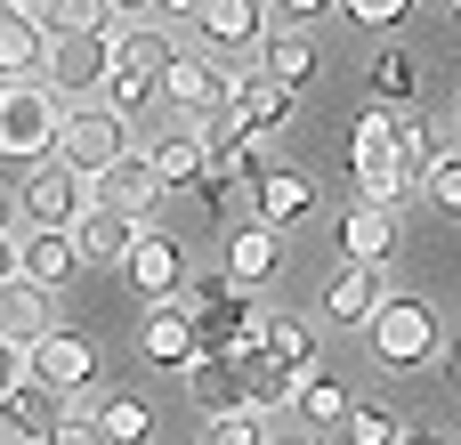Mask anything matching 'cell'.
<instances>
[{
	"instance_id": "4",
	"label": "cell",
	"mask_w": 461,
	"mask_h": 445,
	"mask_svg": "<svg viewBox=\"0 0 461 445\" xmlns=\"http://www.w3.org/2000/svg\"><path fill=\"white\" fill-rule=\"evenodd\" d=\"M57 122H65V105L41 81H0V154L8 162H49L57 154Z\"/></svg>"
},
{
	"instance_id": "8",
	"label": "cell",
	"mask_w": 461,
	"mask_h": 445,
	"mask_svg": "<svg viewBox=\"0 0 461 445\" xmlns=\"http://www.w3.org/2000/svg\"><path fill=\"white\" fill-rule=\"evenodd\" d=\"M105 73H113V41H49V57H41V89L57 105H89L105 89Z\"/></svg>"
},
{
	"instance_id": "15",
	"label": "cell",
	"mask_w": 461,
	"mask_h": 445,
	"mask_svg": "<svg viewBox=\"0 0 461 445\" xmlns=\"http://www.w3.org/2000/svg\"><path fill=\"white\" fill-rule=\"evenodd\" d=\"M276 259H284V235H276L267 219L227 227V284H235V292H259V284L276 276Z\"/></svg>"
},
{
	"instance_id": "16",
	"label": "cell",
	"mask_w": 461,
	"mask_h": 445,
	"mask_svg": "<svg viewBox=\"0 0 461 445\" xmlns=\"http://www.w3.org/2000/svg\"><path fill=\"white\" fill-rule=\"evenodd\" d=\"M194 32L211 41V49H259L267 41V0H203L194 8Z\"/></svg>"
},
{
	"instance_id": "21",
	"label": "cell",
	"mask_w": 461,
	"mask_h": 445,
	"mask_svg": "<svg viewBox=\"0 0 461 445\" xmlns=\"http://www.w3.org/2000/svg\"><path fill=\"white\" fill-rule=\"evenodd\" d=\"M41 57H49V32H41V16L0 0V73H8V81H32V73H41Z\"/></svg>"
},
{
	"instance_id": "30",
	"label": "cell",
	"mask_w": 461,
	"mask_h": 445,
	"mask_svg": "<svg viewBox=\"0 0 461 445\" xmlns=\"http://www.w3.org/2000/svg\"><path fill=\"white\" fill-rule=\"evenodd\" d=\"M348 405H357V397H348L332 373H300V389H292V413H300L308 430H340V422H348Z\"/></svg>"
},
{
	"instance_id": "24",
	"label": "cell",
	"mask_w": 461,
	"mask_h": 445,
	"mask_svg": "<svg viewBox=\"0 0 461 445\" xmlns=\"http://www.w3.org/2000/svg\"><path fill=\"white\" fill-rule=\"evenodd\" d=\"M57 422H65V397H49V389H41L32 373H24V381H16V389L0 397V430H16V438H32V445L49 438Z\"/></svg>"
},
{
	"instance_id": "32",
	"label": "cell",
	"mask_w": 461,
	"mask_h": 445,
	"mask_svg": "<svg viewBox=\"0 0 461 445\" xmlns=\"http://www.w3.org/2000/svg\"><path fill=\"white\" fill-rule=\"evenodd\" d=\"M413 89H421V65L405 49H381L373 57V105H413Z\"/></svg>"
},
{
	"instance_id": "52",
	"label": "cell",
	"mask_w": 461,
	"mask_h": 445,
	"mask_svg": "<svg viewBox=\"0 0 461 445\" xmlns=\"http://www.w3.org/2000/svg\"><path fill=\"white\" fill-rule=\"evenodd\" d=\"M446 8H454V16H461V0H446Z\"/></svg>"
},
{
	"instance_id": "31",
	"label": "cell",
	"mask_w": 461,
	"mask_h": 445,
	"mask_svg": "<svg viewBox=\"0 0 461 445\" xmlns=\"http://www.w3.org/2000/svg\"><path fill=\"white\" fill-rule=\"evenodd\" d=\"M97 438L105 445H146L154 438V405L146 397H105L97 405Z\"/></svg>"
},
{
	"instance_id": "18",
	"label": "cell",
	"mask_w": 461,
	"mask_h": 445,
	"mask_svg": "<svg viewBox=\"0 0 461 445\" xmlns=\"http://www.w3.org/2000/svg\"><path fill=\"white\" fill-rule=\"evenodd\" d=\"M259 73H267V81H284V89L300 97V89L324 73V49H316L308 32H284V24H267V41H259Z\"/></svg>"
},
{
	"instance_id": "26",
	"label": "cell",
	"mask_w": 461,
	"mask_h": 445,
	"mask_svg": "<svg viewBox=\"0 0 461 445\" xmlns=\"http://www.w3.org/2000/svg\"><path fill=\"white\" fill-rule=\"evenodd\" d=\"M32 16H41L49 41H105L113 32V8L105 0H41Z\"/></svg>"
},
{
	"instance_id": "6",
	"label": "cell",
	"mask_w": 461,
	"mask_h": 445,
	"mask_svg": "<svg viewBox=\"0 0 461 445\" xmlns=\"http://www.w3.org/2000/svg\"><path fill=\"white\" fill-rule=\"evenodd\" d=\"M81 211H89V178H81V170H65L57 154L24 170V186H16V219H32V227H57V235H73V227H81Z\"/></svg>"
},
{
	"instance_id": "39",
	"label": "cell",
	"mask_w": 461,
	"mask_h": 445,
	"mask_svg": "<svg viewBox=\"0 0 461 445\" xmlns=\"http://www.w3.org/2000/svg\"><path fill=\"white\" fill-rule=\"evenodd\" d=\"M340 16H357L365 32H389V24L413 16V0H340Z\"/></svg>"
},
{
	"instance_id": "50",
	"label": "cell",
	"mask_w": 461,
	"mask_h": 445,
	"mask_svg": "<svg viewBox=\"0 0 461 445\" xmlns=\"http://www.w3.org/2000/svg\"><path fill=\"white\" fill-rule=\"evenodd\" d=\"M259 445H308V438H259Z\"/></svg>"
},
{
	"instance_id": "17",
	"label": "cell",
	"mask_w": 461,
	"mask_h": 445,
	"mask_svg": "<svg viewBox=\"0 0 461 445\" xmlns=\"http://www.w3.org/2000/svg\"><path fill=\"white\" fill-rule=\"evenodd\" d=\"M146 170H154V186H162V195L203 186V178H211V162H203V130H162V138L146 146Z\"/></svg>"
},
{
	"instance_id": "2",
	"label": "cell",
	"mask_w": 461,
	"mask_h": 445,
	"mask_svg": "<svg viewBox=\"0 0 461 445\" xmlns=\"http://www.w3.org/2000/svg\"><path fill=\"white\" fill-rule=\"evenodd\" d=\"M365 341H373V357H381L389 373H438L446 324H438V308H429V300H413V292H389V300L373 308Z\"/></svg>"
},
{
	"instance_id": "19",
	"label": "cell",
	"mask_w": 461,
	"mask_h": 445,
	"mask_svg": "<svg viewBox=\"0 0 461 445\" xmlns=\"http://www.w3.org/2000/svg\"><path fill=\"white\" fill-rule=\"evenodd\" d=\"M340 251H348L357 268H389V251H397V211H381V203H348V219H340Z\"/></svg>"
},
{
	"instance_id": "13",
	"label": "cell",
	"mask_w": 461,
	"mask_h": 445,
	"mask_svg": "<svg viewBox=\"0 0 461 445\" xmlns=\"http://www.w3.org/2000/svg\"><path fill=\"white\" fill-rule=\"evenodd\" d=\"M89 203H105V211H122V219H154V203H162V186H154V170H146V154L130 146L113 170H97L89 178Z\"/></svg>"
},
{
	"instance_id": "48",
	"label": "cell",
	"mask_w": 461,
	"mask_h": 445,
	"mask_svg": "<svg viewBox=\"0 0 461 445\" xmlns=\"http://www.w3.org/2000/svg\"><path fill=\"white\" fill-rule=\"evenodd\" d=\"M8 227H16V195L0 186V235H8Z\"/></svg>"
},
{
	"instance_id": "38",
	"label": "cell",
	"mask_w": 461,
	"mask_h": 445,
	"mask_svg": "<svg viewBox=\"0 0 461 445\" xmlns=\"http://www.w3.org/2000/svg\"><path fill=\"white\" fill-rule=\"evenodd\" d=\"M397 146H405L413 170H429V162H438V130H429V114H397Z\"/></svg>"
},
{
	"instance_id": "34",
	"label": "cell",
	"mask_w": 461,
	"mask_h": 445,
	"mask_svg": "<svg viewBox=\"0 0 461 445\" xmlns=\"http://www.w3.org/2000/svg\"><path fill=\"white\" fill-rule=\"evenodd\" d=\"M97 105H113L122 122H138V114L154 105V73H130V65H113V73H105V89H97Z\"/></svg>"
},
{
	"instance_id": "23",
	"label": "cell",
	"mask_w": 461,
	"mask_h": 445,
	"mask_svg": "<svg viewBox=\"0 0 461 445\" xmlns=\"http://www.w3.org/2000/svg\"><path fill=\"white\" fill-rule=\"evenodd\" d=\"M73 243H81V259L122 268V259H130V243H138V219H122V211L89 203V211H81V227H73Z\"/></svg>"
},
{
	"instance_id": "40",
	"label": "cell",
	"mask_w": 461,
	"mask_h": 445,
	"mask_svg": "<svg viewBox=\"0 0 461 445\" xmlns=\"http://www.w3.org/2000/svg\"><path fill=\"white\" fill-rule=\"evenodd\" d=\"M340 0H267V24H284V32H308V24H324Z\"/></svg>"
},
{
	"instance_id": "1",
	"label": "cell",
	"mask_w": 461,
	"mask_h": 445,
	"mask_svg": "<svg viewBox=\"0 0 461 445\" xmlns=\"http://www.w3.org/2000/svg\"><path fill=\"white\" fill-rule=\"evenodd\" d=\"M348 154H357V203L405 211V195H421V170L405 162V146H397V114H389V105H365V114H357Z\"/></svg>"
},
{
	"instance_id": "46",
	"label": "cell",
	"mask_w": 461,
	"mask_h": 445,
	"mask_svg": "<svg viewBox=\"0 0 461 445\" xmlns=\"http://www.w3.org/2000/svg\"><path fill=\"white\" fill-rule=\"evenodd\" d=\"M113 8V24H138V8H154V0H105Z\"/></svg>"
},
{
	"instance_id": "36",
	"label": "cell",
	"mask_w": 461,
	"mask_h": 445,
	"mask_svg": "<svg viewBox=\"0 0 461 445\" xmlns=\"http://www.w3.org/2000/svg\"><path fill=\"white\" fill-rule=\"evenodd\" d=\"M203 203H211V219H219V227L259 219V211H251V186H235V178H203Z\"/></svg>"
},
{
	"instance_id": "43",
	"label": "cell",
	"mask_w": 461,
	"mask_h": 445,
	"mask_svg": "<svg viewBox=\"0 0 461 445\" xmlns=\"http://www.w3.org/2000/svg\"><path fill=\"white\" fill-rule=\"evenodd\" d=\"M16 381H24V349H8V341H0V397H8Z\"/></svg>"
},
{
	"instance_id": "29",
	"label": "cell",
	"mask_w": 461,
	"mask_h": 445,
	"mask_svg": "<svg viewBox=\"0 0 461 445\" xmlns=\"http://www.w3.org/2000/svg\"><path fill=\"white\" fill-rule=\"evenodd\" d=\"M186 389H194V405H203L211 422L251 405V397H243V373H235V365H211V357H194V365H186Z\"/></svg>"
},
{
	"instance_id": "5",
	"label": "cell",
	"mask_w": 461,
	"mask_h": 445,
	"mask_svg": "<svg viewBox=\"0 0 461 445\" xmlns=\"http://www.w3.org/2000/svg\"><path fill=\"white\" fill-rule=\"evenodd\" d=\"M130 154V122L113 114V105H65V122H57V162L65 170H81V178H97V170H113Z\"/></svg>"
},
{
	"instance_id": "20",
	"label": "cell",
	"mask_w": 461,
	"mask_h": 445,
	"mask_svg": "<svg viewBox=\"0 0 461 445\" xmlns=\"http://www.w3.org/2000/svg\"><path fill=\"white\" fill-rule=\"evenodd\" d=\"M251 211H259V219H267V227L284 235V227H300V219L316 211V186H308L300 170H284V162H276V170H267V178L251 186Z\"/></svg>"
},
{
	"instance_id": "10",
	"label": "cell",
	"mask_w": 461,
	"mask_h": 445,
	"mask_svg": "<svg viewBox=\"0 0 461 445\" xmlns=\"http://www.w3.org/2000/svg\"><path fill=\"white\" fill-rule=\"evenodd\" d=\"M284 122H292V89H284V81H267L259 65H251V73H235V97H227V130H243V138H259V146H267Z\"/></svg>"
},
{
	"instance_id": "47",
	"label": "cell",
	"mask_w": 461,
	"mask_h": 445,
	"mask_svg": "<svg viewBox=\"0 0 461 445\" xmlns=\"http://www.w3.org/2000/svg\"><path fill=\"white\" fill-rule=\"evenodd\" d=\"M397 445H454V438H438V430H405Z\"/></svg>"
},
{
	"instance_id": "12",
	"label": "cell",
	"mask_w": 461,
	"mask_h": 445,
	"mask_svg": "<svg viewBox=\"0 0 461 445\" xmlns=\"http://www.w3.org/2000/svg\"><path fill=\"white\" fill-rule=\"evenodd\" d=\"M138 349H146L162 373H178V381H186V365L203 357V341H194V316H186L178 300H154V308H146V324H138Z\"/></svg>"
},
{
	"instance_id": "14",
	"label": "cell",
	"mask_w": 461,
	"mask_h": 445,
	"mask_svg": "<svg viewBox=\"0 0 461 445\" xmlns=\"http://www.w3.org/2000/svg\"><path fill=\"white\" fill-rule=\"evenodd\" d=\"M381 300H389V268H357V259H348V268L324 284V324H348V332H365Z\"/></svg>"
},
{
	"instance_id": "44",
	"label": "cell",
	"mask_w": 461,
	"mask_h": 445,
	"mask_svg": "<svg viewBox=\"0 0 461 445\" xmlns=\"http://www.w3.org/2000/svg\"><path fill=\"white\" fill-rule=\"evenodd\" d=\"M16 284V235H0V292Z\"/></svg>"
},
{
	"instance_id": "22",
	"label": "cell",
	"mask_w": 461,
	"mask_h": 445,
	"mask_svg": "<svg viewBox=\"0 0 461 445\" xmlns=\"http://www.w3.org/2000/svg\"><path fill=\"white\" fill-rule=\"evenodd\" d=\"M203 162H211V178H235V186H259V178L276 170L267 146L243 138V130H211V138H203Z\"/></svg>"
},
{
	"instance_id": "42",
	"label": "cell",
	"mask_w": 461,
	"mask_h": 445,
	"mask_svg": "<svg viewBox=\"0 0 461 445\" xmlns=\"http://www.w3.org/2000/svg\"><path fill=\"white\" fill-rule=\"evenodd\" d=\"M41 445H105V438H97V413H73V405H65V422H57Z\"/></svg>"
},
{
	"instance_id": "35",
	"label": "cell",
	"mask_w": 461,
	"mask_h": 445,
	"mask_svg": "<svg viewBox=\"0 0 461 445\" xmlns=\"http://www.w3.org/2000/svg\"><path fill=\"white\" fill-rule=\"evenodd\" d=\"M340 438H348V445H397V438H405V422H397L389 405H348Z\"/></svg>"
},
{
	"instance_id": "37",
	"label": "cell",
	"mask_w": 461,
	"mask_h": 445,
	"mask_svg": "<svg viewBox=\"0 0 461 445\" xmlns=\"http://www.w3.org/2000/svg\"><path fill=\"white\" fill-rule=\"evenodd\" d=\"M421 195H429L438 211H461V154H438V162L421 170Z\"/></svg>"
},
{
	"instance_id": "51",
	"label": "cell",
	"mask_w": 461,
	"mask_h": 445,
	"mask_svg": "<svg viewBox=\"0 0 461 445\" xmlns=\"http://www.w3.org/2000/svg\"><path fill=\"white\" fill-rule=\"evenodd\" d=\"M8 8H41V0H8Z\"/></svg>"
},
{
	"instance_id": "33",
	"label": "cell",
	"mask_w": 461,
	"mask_h": 445,
	"mask_svg": "<svg viewBox=\"0 0 461 445\" xmlns=\"http://www.w3.org/2000/svg\"><path fill=\"white\" fill-rule=\"evenodd\" d=\"M267 357H284L292 373H316V332L300 324V316H267V341H259Z\"/></svg>"
},
{
	"instance_id": "9",
	"label": "cell",
	"mask_w": 461,
	"mask_h": 445,
	"mask_svg": "<svg viewBox=\"0 0 461 445\" xmlns=\"http://www.w3.org/2000/svg\"><path fill=\"white\" fill-rule=\"evenodd\" d=\"M24 373H32L49 397H81V389L97 381V349H89L81 332H41V341L24 349Z\"/></svg>"
},
{
	"instance_id": "41",
	"label": "cell",
	"mask_w": 461,
	"mask_h": 445,
	"mask_svg": "<svg viewBox=\"0 0 461 445\" xmlns=\"http://www.w3.org/2000/svg\"><path fill=\"white\" fill-rule=\"evenodd\" d=\"M259 430H267V413L243 405V413H219V422H211V445H259Z\"/></svg>"
},
{
	"instance_id": "11",
	"label": "cell",
	"mask_w": 461,
	"mask_h": 445,
	"mask_svg": "<svg viewBox=\"0 0 461 445\" xmlns=\"http://www.w3.org/2000/svg\"><path fill=\"white\" fill-rule=\"evenodd\" d=\"M81 268H89V259H81V243H73V235H57V227L16 235V276H24L32 292H65Z\"/></svg>"
},
{
	"instance_id": "49",
	"label": "cell",
	"mask_w": 461,
	"mask_h": 445,
	"mask_svg": "<svg viewBox=\"0 0 461 445\" xmlns=\"http://www.w3.org/2000/svg\"><path fill=\"white\" fill-rule=\"evenodd\" d=\"M154 8H162V16H194L203 0H154Z\"/></svg>"
},
{
	"instance_id": "28",
	"label": "cell",
	"mask_w": 461,
	"mask_h": 445,
	"mask_svg": "<svg viewBox=\"0 0 461 445\" xmlns=\"http://www.w3.org/2000/svg\"><path fill=\"white\" fill-rule=\"evenodd\" d=\"M235 373H243V397H251L259 413H284V405H292V389H300V373H292L284 357H267V349H251Z\"/></svg>"
},
{
	"instance_id": "3",
	"label": "cell",
	"mask_w": 461,
	"mask_h": 445,
	"mask_svg": "<svg viewBox=\"0 0 461 445\" xmlns=\"http://www.w3.org/2000/svg\"><path fill=\"white\" fill-rule=\"evenodd\" d=\"M154 97L178 114V130H227V97H235V73L219 65V57H194V49H178L170 65H162V81H154Z\"/></svg>"
},
{
	"instance_id": "25",
	"label": "cell",
	"mask_w": 461,
	"mask_h": 445,
	"mask_svg": "<svg viewBox=\"0 0 461 445\" xmlns=\"http://www.w3.org/2000/svg\"><path fill=\"white\" fill-rule=\"evenodd\" d=\"M41 332H57V324H49V292H32V284L16 276V284L0 292V341H8V349H32Z\"/></svg>"
},
{
	"instance_id": "7",
	"label": "cell",
	"mask_w": 461,
	"mask_h": 445,
	"mask_svg": "<svg viewBox=\"0 0 461 445\" xmlns=\"http://www.w3.org/2000/svg\"><path fill=\"white\" fill-rule=\"evenodd\" d=\"M122 284L154 308V300H178L186 292V251H178V235L170 227H154V219H138V243H130V259H122Z\"/></svg>"
},
{
	"instance_id": "45",
	"label": "cell",
	"mask_w": 461,
	"mask_h": 445,
	"mask_svg": "<svg viewBox=\"0 0 461 445\" xmlns=\"http://www.w3.org/2000/svg\"><path fill=\"white\" fill-rule=\"evenodd\" d=\"M438 373H446V381H461V341H446V349H438Z\"/></svg>"
},
{
	"instance_id": "27",
	"label": "cell",
	"mask_w": 461,
	"mask_h": 445,
	"mask_svg": "<svg viewBox=\"0 0 461 445\" xmlns=\"http://www.w3.org/2000/svg\"><path fill=\"white\" fill-rule=\"evenodd\" d=\"M105 41H113V65H130V73H154V81H162V65L178 57V41H170L162 24H113Z\"/></svg>"
}]
</instances>
